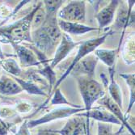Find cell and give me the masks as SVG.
<instances>
[{
	"instance_id": "obj_21",
	"label": "cell",
	"mask_w": 135,
	"mask_h": 135,
	"mask_svg": "<svg viewBox=\"0 0 135 135\" xmlns=\"http://www.w3.org/2000/svg\"><path fill=\"white\" fill-rule=\"evenodd\" d=\"M3 68L7 71L8 73L11 74L15 76H19L21 74V69L18 66L17 62L14 59H5L3 60L1 62Z\"/></svg>"
},
{
	"instance_id": "obj_13",
	"label": "cell",
	"mask_w": 135,
	"mask_h": 135,
	"mask_svg": "<svg viewBox=\"0 0 135 135\" xmlns=\"http://www.w3.org/2000/svg\"><path fill=\"white\" fill-rule=\"evenodd\" d=\"M97 61L98 59L95 55L86 56L75 66L71 72L75 74H83L84 76L93 78Z\"/></svg>"
},
{
	"instance_id": "obj_7",
	"label": "cell",
	"mask_w": 135,
	"mask_h": 135,
	"mask_svg": "<svg viewBox=\"0 0 135 135\" xmlns=\"http://www.w3.org/2000/svg\"><path fill=\"white\" fill-rule=\"evenodd\" d=\"M55 132L58 135H89L84 118L76 114L67 120L62 129L55 130Z\"/></svg>"
},
{
	"instance_id": "obj_1",
	"label": "cell",
	"mask_w": 135,
	"mask_h": 135,
	"mask_svg": "<svg viewBox=\"0 0 135 135\" xmlns=\"http://www.w3.org/2000/svg\"><path fill=\"white\" fill-rule=\"evenodd\" d=\"M62 37V32L58 27L57 16H45L41 26L33 32L32 41L36 49L45 54L53 52Z\"/></svg>"
},
{
	"instance_id": "obj_22",
	"label": "cell",
	"mask_w": 135,
	"mask_h": 135,
	"mask_svg": "<svg viewBox=\"0 0 135 135\" xmlns=\"http://www.w3.org/2000/svg\"><path fill=\"white\" fill-rule=\"evenodd\" d=\"M65 1L62 0H51V1H43L45 6L46 13L45 16H56V14L59 8L63 5Z\"/></svg>"
},
{
	"instance_id": "obj_4",
	"label": "cell",
	"mask_w": 135,
	"mask_h": 135,
	"mask_svg": "<svg viewBox=\"0 0 135 135\" xmlns=\"http://www.w3.org/2000/svg\"><path fill=\"white\" fill-rule=\"evenodd\" d=\"M114 32L113 30H110L108 32L104 33V35L99 36V37L96 38H92V39H89L88 41H80L79 44V50L77 52V54L75 56V57L73 59L72 62L70 63V66L67 68L66 71L63 74V75L61 76V78L56 82V83L54 84V88H57L59 84L62 83V81L65 80V79L70 75L71 73L73 68L75 67V66L79 62L81 59H83V57H85L86 56L89 55L91 52L95 51L96 49H98L100 45H102L107 37H108L109 36H111L112 34H113Z\"/></svg>"
},
{
	"instance_id": "obj_31",
	"label": "cell",
	"mask_w": 135,
	"mask_h": 135,
	"mask_svg": "<svg viewBox=\"0 0 135 135\" xmlns=\"http://www.w3.org/2000/svg\"><path fill=\"white\" fill-rule=\"evenodd\" d=\"M8 132V128L3 120H0V135H6Z\"/></svg>"
},
{
	"instance_id": "obj_10",
	"label": "cell",
	"mask_w": 135,
	"mask_h": 135,
	"mask_svg": "<svg viewBox=\"0 0 135 135\" xmlns=\"http://www.w3.org/2000/svg\"><path fill=\"white\" fill-rule=\"evenodd\" d=\"M98 103L100 104L103 105L108 112L111 113L113 115H114L121 123L122 126H125L128 131H129V133H131V135H135V132H134V129H133L130 125L129 124V122L127 120V119L125 117L123 113H122V108H120L112 99L110 98V96L108 95H104L101 99H100L98 100Z\"/></svg>"
},
{
	"instance_id": "obj_24",
	"label": "cell",
	"mask_w": 135,
	"mask_h": 135,
	"mask_svg": "<svg viewBox=\"0 0 135 135\" xmlns=\"http://www.w3.org/2000/svg\"><path fill=\"white\" fill-rule=\"evenodd\" d=\"M58 104H67V105H70V107H76V108L81 107L79 105L72 104L69 101H67V100L65 98V96L62 94V92H61L60 89L57 88L53 99H51L50 105H58Z\"/></svg>"
},
{
	"instance_id": "obj_30",
	"label": "cell",
	"mask_w": 135,
	"mask_h": 135,
	"mask_svg": "<svg viewBox=\"0 0 135 135\" xmlns=\"http://www.w3.org/2000/svg\"><path fill=\"white\" fill-rule=\"evenodd\" d=\"M36 135H58L55 130L51 129H44V130H39L36 133Z\"/></svg>"
},
{
	"instance_id": "obj_27",
	"label": "cell",
	"mask_w": 135,
	"mask_h": 135,
	"mask_svg": "<svg viewBox=\"0 0 135 135\" xmlns=\"http://www.w3.org/2000/svg\"><path fill=\"white\" fill-rule=\"evenodd\" d=\"M15 112L13 110L10 108H1L0 109V117L2 118H7V117H11L15 116Z\"/></svg>"
},
{
	"instance_id": "obj_3",
	"label": "cell",
	"mask_w": 135,
	"mask_h": 135,
	"mask_svg": "<svg viewBox=\"0 0 135 135\" xmlns=\"http://www.w3.org/2000/svg\"><path fill=\"white\" fill-rule=\"evenodd\" d=\"M79 91L85 105V112H88L92 108L95 102L105 95L102 85L93 78L88 76L77 77Z\"/></svg>"
},
{
	"instance_id": "obj_6",
	"label": "cell",
	"mask_w": 135,
	"mask_h": 135,
	"mask_svg": "<svg viewBox=\"0 0 135 135\" xmlns=\"http://www.w3.org/2000/svg\"><path fill=\"white\" fill-rule=\"evenodd\" d=\"M85 4V1H70L58 11V17L64 21L82 23L86 17Z\"/></svg>"
},
{
	"instance_id": "obj_23",
	"label": "cell",
	"mask_w": 135,
	"mask_h": 135,
	"mask_svg": "<svg viewBox=\"0 0 135 135\" xmlns=\"http://www.w3.org/2000/svg\"><path fill=\"white\" fill-rule=\"evenodd\" d=\"M44 67L39 70V73L41 75H42L45 78H46L49 82H50V94L54 87V83L56 81V75L53 70V68L50 66V65H49L48 63L43 65Z\"/></svg>"
},
{
	"instance_id": "obj_16",
	"label": "cell",
	"mask_w": 135,
	"mask_h": 135,
	"mask_svg": "<svg viewBox=\"0 0 135 135\" xmlns=\"http://www.w3.org/2000/svg\"><path fill=\"white\" fill-rule=\"evenodd\" d=\"M117 50H106V49H96L95 50V56L97 59H100L106 66L111 68H115L116 56L118 53Z\"/></svg>"
},
{
	"instance_id": "obj_2",
	"label": "cell",
	"mask_w": 135,
	"mask_h": 135,
	"mask_svg": "<svg viewBox=\"0 0 135 135\" xmlns=\"http://www.w3.org/2000/svg\"><path fill=\"white\" fill-rule=\"evenodd\" d=\"M41 6V3H40L32 11L31 13L28 14L25 17L11 24L8 27H5L0 28V35H2L10 41H13V43L16 44L17 41H32V37L30 35V28L32 25V18Z\"/></svg>"
},
{
	"instance_id": "obj_26",
	"label": "cell",
	"mask_w": 135,
	"mask_h": 135,
	"mask_svg": "<svg viewBox=\"0 0 135 135\" xmlns=\"http://www.w3.org/2000/svg\"><path fill=\"white\" fill-rule=\"evenodd\" d=\"M97 127H98L97 135H115V133H113V131L112 124L98 122Z\"/></svg>"
},
{
	"instance_id": "obj_11",
	"label": "cell",
	"mask_w": 135,
	"mask_h": 135,
	"mask_svg": "<svg viewBox=\"0 0 135 135\" xmlns=\"http://www.w3.org/2000/svg\"><path fill=\"white\" fill-rule=\"evenodd\" d=\"M128 6H126L123 3L117 11V16L114 27L117 29H126L129 24L134 23V12L132 11V7L134 5V1H128Z\"/></svg>"
},
{
	"instance_id": "obj_14",
	"label": "cell",
	"mask_w": 135,
	"mask_h": 135,
	"mask_svg": "<svg viewBox=\"0 0 135 135\" xmlns=\"http://www.w3.org/2000/svg\"><path fill=\"white\" fill-rule=\"evenodd\" d=\"M12 45H13L15 49L22 66L28 67V66H34L41 65L35 53L32 51L30 49L15 43H12Z\"/></svg>"
},
{
	"instance_id": "obj_15",
	"label": "cell",
	"mask_w": 135,
	"mask_h": 135,
	"mask_svg": "<svg viewBox=\"0 0 135 135\" xmlns=\"http://www.w3.org/2000/svg\"><path fill=\"white\" fill-rule=\"evenodd\" d=\"M57 24L59 28L68 35H83L87 32L97 30L96 28L87 26L80 23L67 22L62 20H57Z\"/></svg>"
},
{
	"instance_id": "obj_9",
	"label": "cell",
	"mask_w": 135,
	"mask_h": 135,
	"mask_svg": "<svg viewBox=\"0 0 135 135\" xmlns=\"http://www.w3.org/2000/svg\"><path fill=\"white\" fill-rule=\"evenodd\" d=\"M79 44L80 42L74 41L68 34L63 33L62 40L59 43L57 50L55 51V55L54 59L52 60L50 66L53 69L56 67L65 57H67V55L71 52L73 49L75 48V46L79 45Z\"/></svg>"
},
{
	"instance_id": "obj_25",
	"label": "cell",
	"mask_w": 135,
	"mask_h": 135,
	"mask_svg": "<svg viewBox=\"0 0 135 135\" xmlns=\"http://www.w3.org/2000/svg\"><path fill=\"white\" fill-rule=\"evenodd\" d=\"M45 11H42L41 7H40L36 12L35 13L33 18H32V28H38L40 25L41 26V24L43 23V22L45 21Z\"/></svg>"
},
{
	"instance_id": "obj_8",
	"label": "cell",
	"mask_w": 135,
	"mask_h": 135,
	"mask_svg": "<svg viewBox=\"0 0 135 135\" xmlns=\"http://www.w3.org/2000/svg\"><path fill=\"white\" fill-rule=\"evenodd\" d=\"M76 115L85 117L87 119H93L98 122L113 125H121L120 121L110 112H108L105 108L96 107L91 108L89 111L85 113H79Z\"/></svg>"
},
{
	"instance_id": "obj_29",
	"label": "cell",
	"mask_w": 135,
	"mask_h": 135,
	"mask_svg": "<svg viewBox=\"0 0 135 135\" xmlns=\"http://www.w3.org/2000/svg\"><path fill=\"white\" fill-rule=\"evenodd\" d=\"M31 108L32 107L28 104H24V103H22L16 107V109L20 113H28L31 110Z\"/></svg>"
},
{
	"instance_id": "obj_20",
	"label": "cell",
	"mask_w": 135,
	"mask_h": 135,
	"mask_svg": "<svg viewBox=\"0 0 135 135\" xmlns=\"http://www.w3.org/2000/svg\"><path fill=\"white\" fill-rule=\"evenodd\" d=\"M14 79L20 86V88L23 90H25L29 94L40 95L46 96V94L39 87L36 86L32 82H30V81H25V80H23V79H18L17 77H14Z\"/></svg>"
},
{
	"instance_id": "obj_12",
	"label": "cell",
	"mask_w": 135,
	"mask_h": 135,
	"mask_svg": "<svg viewBox=\"0 0 135 135\" xmlns=\"http://www.w3.org/2000/svg\"><path fill=\"white\" fill-rule=\"evenodd\" d=\"M120 1L118 0H112L106 7L101 9L95 15V19L99 24L100 29L104 28L113 22Z\"/></svg>"
},
{
	"instance_id": "obj_18",
	"label": "cell",
	"mask_w": 135,
	"mask_h": 135,
	"mask_svg": "<svg viewBox=\"0 0 135 135\" xmlns=\"http://www.w3.org/2000/svg\"><path fill=\"white\" fill-rule=\"evenodd\" d=\"M22 91L23 89L15 80L7 77L0 79V93L1 94L11 95L20 93Z\"/></svg>"
},
{
	"instance_id": "obj_19",
	"label": "cell",
	"mask_w": 135,
	"mask_h": 135,
	"mask_svg": "<svg viewBox=\"0 0 135 135\" xmlns=\"http://www.w3.org/2000/svg\"><path fill=\"white\" fill-rule=\"evenodd\" d=\"M120 76L123 78L124 80L126 81L128 87L129 88V107L128 109L124 115L125 117L126 118L127 114H129L131 111V109L134 104L135 102V86H134V73L133 74H120ZM127 119V118H126Z\"/></svg>"
},
{
	"instance_id": "obj_5",
	"label": "cell",
	"mask_w": 135,
	"mask_h": 135,
	"mask_svg": "<svg viewBox=\"0 0 135 135\" xmlns=\"http://www.w3.org/2000/svg\"><path fill=\"white\" fill-rule=\"evenodd\" d=\"M85 111V108L81 107H59L55 109H53L52 111L49 112L48 113L45 114L43 117L35 119V120H31L28 122H27L28 127L29 129H32L36 126H38L41 125H44L49 122H51L56 120L59 119H64L67 117H70L73 115H75L79 113V112H83Z\"/></svg>"
},
{
	"instance_id": "obj_28",
	"label": "cell",
	"mask_w": 135,
	"mask_h": 135,
	"mask_svg": "<svg viewBox=\"0 0 135 135\" xmlns=\"http://www.w3.org/2000/svg\"><path fill=\"white\" fill-rule=\"evenodd\" d=\"M16 135H30L29 128L28 127L27 121H24V123L20 126L18 133H16Z\"/></svg>"
},
{
	"instance_id": "obj_17",
	"label": "cell",
	"mask_w": 135,
	"mask_h": 135,
	"mask_svg": "<svg viewBox=\"0 0 135 135\" xmlns=\"http://www.w3.org/2000/svg\"><path fill=\"white\" fill-rule=\"evenodd\" d=\"M110 74V83L108 85V91L110 94V98L120 108H122V95L119 85L114 79L115 68L109 69Z\"/></svg>"
}]
</instances>
